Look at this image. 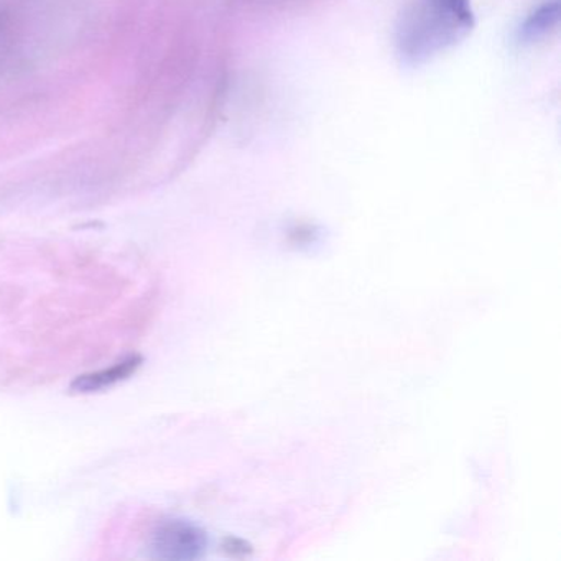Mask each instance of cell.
Wrapping results in <instances>:
<instances>
[{"instance_id": "6da1fadb", "label": "cell", "mask_w": 561, "mask_h": 561, "mask_svg": "<svg viewBox=\"0 0 561 561\" xmlns=\"http://www.w3.org/2000/svg\"><path fill=\"white\" fill-rule=\"evenodd\" d=\"M474 25L471 0H409L397 21V55L419 67L465 41Z\"/></svg>"}, {"instance_id": "277c9868", "label": "cell", "mask_w": 561, "mask_h": 561, "mask_svg": "<svg viewBox=\"0 0 561 561\" xmlns=\"http://www.w3.org/2000/svg\"><path fill=\"white\" fill-rule=\"evenodd\" d=\"M558 21H560V2L558 0L545 2L528 15L527 21L522 24L518 37L524 44H535L550 35V32L557 28Z\"/></svg>"}, {"instance_id": "3957f363", "label": "cell", "mask_w": 561, "mask_h": 561, "mask_svg": "<svg viewBox=\"0 0 561 561\" xmlns=\"http://www.w3.org/2000/svg\"><path fill=\"white\" fill-rule=\"evenodd\" d=\"M144 359L140 356H129L121 360L110 369L98 370V373L84 374L71 383V390L77 393L100 392L103 389L116 386L123 380L129 379L142 366Z\"/></svg>"}, {"instance_id": "7a4b0ae2", "label": "cell", "mask_w": 561, "mask_h": 561, "mask_svg": "<svg viewBox=\"0 0 561 561\" xmlns=\"http://www.w3.org/2000/svg\"><path fill=\"white\" fill-rule=\"evenodd\" d=\"M205 545V534L188 522H165L153 531L152 550L162 560H192L202 554Z\"/></svg>"}]
</instances>
